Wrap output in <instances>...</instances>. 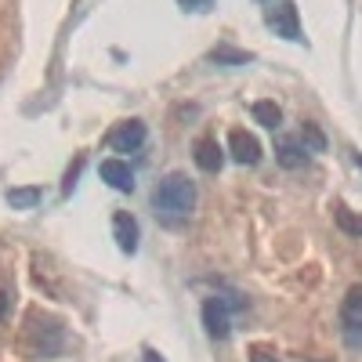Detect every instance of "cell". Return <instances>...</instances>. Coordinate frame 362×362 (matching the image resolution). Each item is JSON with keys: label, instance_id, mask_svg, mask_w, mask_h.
Listing matches in <instances>:
<instances>
[{"label": "cell", "instance_id": "2e32d148", "mask_svg": "<svg viewBox=\"0 0 362 362\" xmlns=\"http://www.w3.org/2000/svg\"><path fill=\"white\" fill-rule=\"evenodd\" d=\"M80 167H83V160H76L73 167H69V174H66V185H62V192L69 196L73 192V185H76V177H80Z\"/></svg>", "mask_w": 362, "mask_h": 362}, {"label": "cell", "instance_id": "4fadbf2b", "mask_svg": "<svg viewBox=\"0 0 362 362\" xmlns=\"http://www.w3.org/2000/svg\"><path fill=\"white\" fill-rule=\"evenodd\" d=\"M8 203H11L15 210H33V206L40 203V189H37V185H25V189H11V192H8Z\"/></svg>", "mask_w": 362, "mask_h": 362}, {"label": "cell", "instance_id": "ba28073f", "mask_svg": "<svg viewBox=\"0 0 362 362\" xmlns=\"http://www.w3.org/2000/svg\"><path fill=\"white\" fill-rule=\"evenodd\" d=\"M192 160H196V167H199V170H206V174H218V170H221V163H225L221 145H218L214 138H199V141H196Z\"/></svg>", "mask_w": 362, "mask_h": 362}, {"label": "cell", "instance_id": "8fae6325", "mask_svg": "<svg viewBox=\"0 0 362 362\" xmlns=\"http://www.w3.org/2000/svg\"><path fill=\"white\" fill-rule=\"evenodd\" d=\"M206 58H210V62H218V66H250L254 62L250 51H239V47H228V44H218Z\"/></svg>", "mask_w": 362, "mask_h": 362}, {"label": "cell", "instance_id": "9c48e42d", "mask_svg": "<svg viewBox=\"0 0 362 362\" xmlns=\"http://www.w3.org/2000/svg\"><path fill=\"white\" fill-rule=\"evenodd\" d=\"M102 181H109L116 192H131L134 189V174H131V167L124 160H105L102 163Z\"/></svg>", "mask_w": 362, "mask_h": 362}, {"label": "cell", "instance_id": "30bf717a", "mask_svg": "<svg viewBox=\"0 0 362 362\" xmlns=\"http://www.w3.org/2000/svg\"><path fill=\"white\" fill-rule=\"evenodd\" d=\"M305 153H308V148L300 145L297 138H279V145H276V160H279L286 170L305 167Z\"/></svg>", "mask_w": 362, "mask_h": 362}, {"label": "cell", "instance_id": "9a60e30c", "mask_svg": "<svg viewBox=\"0 0 362 362\" xmlns=\"http://www.w3.org/2000/svg\"><path fill=\"white\" fill-rule=\"evenodd\" d=\"M300 138H305V148H312V153H322V148H326V138H322V131L315 124L300 127Z\"/></svg>", "mask_w": 362, "mask_h": 362}, {"label": "cell", "instance_id": "5bb4252c", "mask_svg": "<svg viewBox=\"0 0 362 362\" xmlns=\"http://www.w3.org/2000/svg\"><path fill=\"white\" fill-rule=\"evenodd\" d=\"M334 218H337V228H341V232H348V235H362V218H355L348 206H337V214H334Z\"/></svg>", "mask_w": 362, "mask_h": 362}, {"label": "cell", "instance_id": "ac0fdd59", "mask_svg": "<svg viewBox=\"0 0 362 362\" xmlns=\"http://www.w3.org/2000/svg\"><path fill=\"white\" fill-rule=\"evenodd\" d=\"M177 4H185V8H196V11H199V8L210 4V0H177Z\"/></svg>", "mask_w": 362, "mask_h": 362}, {"label": "cell", "instance_id": "8992f818", "mask_svg": "<svg viewBox=\"0 0 362 362\" xmlns=\"http://www.w3.org/2000/svg\"><path fill=\"white\" fill-rule=\"evenodd\" d=\"M228 148H232V160L243 163V167H254L261 160V141L247 131H232L228 134Z\"/></svg>", "mask_w": 362, "mask_h": 362}, {"label": "cell", "instance_id": "6da1fadb", "mask_svg": "<svg viewBox=\"0 0 362 362\" xmlns=\"http://www.w3.org/2000/svg\"><path fill=\"white\" fill-rule=\"evenodd\" d=\"M153 206L156 214H167V218H185L189 210L196 206V185L185 177V174H167L156 181L153 189Z\"/></svg>", "mask_w": 362, "mask_h": 362}, {"label": "cell", "instance_id": "277c9868", "mask_svg": "<svg viewBox=\"0 0 362 362\" xmlns=\"http://www.w3.org/2000/svg\"><path fill=\"white\" fill-rule=\"evenodd\" d=\"M203 326H206V334L214 337V341H225V337H228L232 319H228V300H225V297L203 300Z\"/></svg>", "mask_w": 362, "mask_h": 362}, {"label": "cell", "instance_id": "7c38bea8", "mask_svg": "<svg viewBox=\"0 0 362 362\" xmlns=\"http://www.w3.org/2000/svg\"><path fill=\"white\" fill-rule=\"evenodd\" d=\"M254 119H257L261 127H279V124H283V109H279L276 102L261 98V102H254Z\"/></svg>", "mask_w": 362, "mask_h": 362}, {"label": "cell", "instance_id": "3957f363", "mask_svg": "<svg viewBox=\"0 0 362 362\" xmlns=\"http://www.w3.org/2000/svg\"><path fill=\"white\" fill-rule=\"evenodd\" d=\"M264 22H268V29H276V37H283V40H305L300 37V18H297V4H279V8H272L268 15H264Z\"/></svg>", "mask_w": 362, "mask_h": 362}, {"label": "cell", "instance_id": "e0dca14e", "mask_svg": "<svg viewBox=\"0 0 362 362\" xmlns=\"http://www.w3.org/2000/svg\"><path fill=\"white\" fill-rule=\"evenodd\" d=\"M250 362H279V358L272 355V351H264V348H254L250 351Z\"/></svg>", "mask_w": 362, "mask_h": 362}, {"label": "cell", "instance_id": "ffe728a7", "mask_svg": "<svg viewBox=\"0 0 362 362\" xmlns=\"http://www.w3.org/2000/svg\"><path fill=\"white\" fill-rule=\"evenodd\" d=\"M4 315H8V293L0 290V319H4Z\"/></svg>", "mask_w": 362, "mask_h": 362}, {"label": "cell", "instance_id": "5b68a950", "mask_svg": "<svg viewBox=\"0 0 362 362\" xmlns=\"http://www.w3.org/2000/svg\"><path fill=\"white\" fill-rule=\"evenodd\" d=\"M341 322H344V337L351 344H362V286H351L344 305H341Z\"/></svg>", "mask_w": 362, "mask_h": 362}, {"label": "cell", "instance_id": "d6986e66", "mask_svg": "<svg viewBox=\"0 0 362 362\" xmlns=\"http://www.w3.org/2000/svg\"><path fill=\"white\" fill-rule=\"evenodd\" d=\"M145 362H167L160 351H153V348H145Z\"/></svg>", "mask_w": 362, "mask_h": 362}, {"label": "cell", "instance_id": "7a4b0ae2", "mask_svg": "<svg viewBox=\"0 0 362 362\" xmlns=\"http://www.w3.org/2000/svg\"><path fill=\"white\" fill-rule=\"evenodd\" d=\"M145 138H148V131H145L141 119H124V124L109 134V148L112 153H138L145 145Z\"/></svg>", "mask_w": 362, "mask_h": 362}, {"label": "cell", "instance_id": "52a82bcc", "mask_svg": "<svg viewBox=\"0 0 362 362\" xmlns=\"http://www.w3.org/2000/svg\"><path fill=\"white\" fill-rule=\"evenodd\" d=\"M112 239L119 243L124 254L138 250V221L127 214V210H116V214H112Z\"/></svg>", "mask_w": 362, "mask_h": 362}]
</instances>
